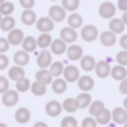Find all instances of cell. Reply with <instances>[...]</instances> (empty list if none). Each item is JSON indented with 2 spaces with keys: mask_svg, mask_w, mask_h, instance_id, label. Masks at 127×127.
Here are the masks:
<instances>
[{
  "mask_svg": "<svg viewBox=\"0 0 127 127\" xmlns=\"http://www.w3.org/2000/svg\"><path fill=\"white\" fill-rule=\"evenodd\" d=\"M21 6L23 7L25 10H29V8H33L34 4H36V0H19Z\"/></svg>",
  "mask_w": 127,
  "mask_h": 127,
  "instance_id": "ee69618b",
  "label": "cell"
},
{
  "mask_svg": "<svg viewBox=\"0 0 127 127\" xmlns=\"http://www.w3.org/2000/svg\"><path fill=\"white\" fill-rule=\"evenodd\" d=\"M30 89H32V93H33L34 96H44V94L47 93V85L40 82V81H36V82L30 86Z\"/></svg>",
  "mask_w": 127,
  "mask_h": 127,
  "instance_id": "4dcf8cb0",
  "label": "cell"
},
{
  "mask_svg": "<svg viewBox=\"0 0 127 127\" xmlns=\"http://www.w3.org/2000/svg\"><path fill=\"white\" fill-rule=\"evenodd\" d=\"M116 60L120 66H127V51H120V52L116 55Z\"/></svg>",
  "mask_w": 127,
  "mask_h": 127,
  "instance_id": "ab89813d",
  "label": "cell"
},
{
  "mask_svg": "<svg viewBox=\"0 0 127 127\" xmlns=\"http://www.w3.org/2000/svg\"><path fill=\"white\" fill-rule=\"evenodd\" d=\"M52 78H53L52 74L45 68H41L40 71H37V74H36V81H40V82L45 83V85L52 82Z\"/></svg>",
  "mask_w": 127,
  "mask_h": 127,
  "instance_id": "d4e9b609",
  "label": "cell"
},
{
  "mask_svg": "<svg viewBox=\"0 0 127 127\" xmlns=\"http://www.w3.org/2000/svg\"><path fill=\"white\" fill-rule=\"evenodd\" d=\"M63 75L67 82H77L79 78V71L75 66H67L63 70Z\"/></svg>",
  "mask_w": 127,
  "mask_h": 127,
  "instance_id": "30bf717a",
  "label": "cell"
},
{
  "mask_svg": "<svg viewBox=\"0 0 127 127\" xmlns=\"http://www.w3.org/2000/svg\"><path fill=\"white\" fill-rule=\"evenodd\" d=\"M8 88H10L8 79L4 77H0V93H4L6 90H8Z\"/></svg>",
  "mask_w": 127,
  "mask_h": 127,
  "instance_id": "b9f144b4",
  "label": "cell"
},
{
  "mask_svg": "<svg viewBox=\"0 0 127 127\" xmlns=\"http://www.w3.org/2000/svg\"><path fill=\"white\" fill-rule=\"evenodd\" d=\"M82 127H97V122L94 118L89 116V118H85L82 120Z\"/></svg>",
  "mask_w": 127,
  "mask_h": 127,
  "instance_id": "60d3db41",
  "label": "cell"
},
{
  "mask_svg": "<svg viewBox=\"0 0 127 127\" xmlns=\"http://www.w3.org/2000/svg\"><path fill=\"white\" fill-rule=\"evenodd\" d=\"M14 28H15V19L12 17L6 15L4 18H1V21H0V29L3 32H10Z\"/></svg>",
  "mask_w": 127,
  "mask_h": 127,
  "instance_id": "484cf974",
  "label": "cell"
},
{
  "mask_svg": "<svg viewBox=\"0 0 127 127\" xmlns=\"http://www.w3.org/2000/svg\"><path fill=\"white\" fill-rule=\"evenodd\" d=\"M51 63H52V55H51V52H48L47 49H42V52L37 58V66L40 68H47Z\"/></svg>",
  "mask_w": 127,
  "mask_h": 127,
  "instance_id": "4fadbf2b",
  "label": "cell"
},
{
  "mask_svg": "<svg viewBox=\"0 0 127 127\" xmlns=\"http://www.w3.org/2000/svg\"><path fill=\"white\" fill-rule=\"evenodd\" d=\"M77 82H78V88L82 92H90L92 89L94 88V81H93V78L89 77V75L79 77Z\"/></svg>",
  "mask_w": 127,
  "mask_h": 127,
  "instance_id": "8fae6325",
  "label": "cell"
},
{
  "mask_svg": "<svg viewBox=\"0 0 127 127\" xmlns=\"http://www.w3.org/2000/svg\"><path fill=\"white\" fill-rule=\"evenodd\" d=\"M33 127H48V126H47V124L44 123V122H37V123L34 124Z\"/></svg>",
  "mask_w": 127,
  "mask_h": 127,
  "instance_id": "681fc988",
  "label": "cell"
},
{
  "mask_svg": "<svg viewBox=\"0 0 127 127\" xmlns=\"http://www.w3.org/2000/svg\"><path fill=\"white\" fill-rule=\"evenodd\" d=\"M94 66H96V60H94L93 56H82L81 58V67H82L85 71H92L94 70Z\"/></svg>",
  "mask_w": 127,
  "mask_h": 127,
  "instance_id": "cb8c5ba5",
  "label": "cell"
},
{
  "mask_svg": "<svg viewBox=\"0 0 127 127\" xmlns=\"http://www.w3.org/2000/svg\"><path fill=\"white\" fill-rule=\"evenodd\" d=\"M51 42H52V37H51V34L42 33L41 36L37 38V47H40L41 49H45V48H48L51 45Z\"/></svg>",
  "mask_w": 127,
  "mask_h": 127,
  "instance_id": "d6a6232c",
  "label": "cell"
},
{
  "mask_svg": "<svg viewBox=\"0 0 127 127\" xmlns=\"http://www.w3.org/2000/svg\"><path fill=\"white\" fill-rule=\"evenodd\" d=\"M18 100H19V93L15 90H6L3 93V98H1V101H3V104L6 105V107H12V105H15L18 102Z\"/></svg>",
  "mask_w": 127,
  "mask_h": 127,
  "instance_id": "8992f818",
  "label": "cell"
},
{
  "mask_svg": "<svg viewBox=\"0 0 127 127\" xmlns=\"http://www.w3.org/2000/svg\"><path fill=\"white\" fill-rule=\"evenodd\" d=\"M104 108H105L104 102L100 101V100H96V101H93V102H90V104H89V112H90L92 116H94V118H96L100 112H102V109H104Z\"/></svg>",
  "mask_w": 127,
  "mask_h": 127,
  "instance_id": "83f0119b",
  "label": "cell"
},
{
  "mask_svg": "<svg viewBox=\"0 0 127 127\" xmlns=\"http://www.w3.org/2000/svg\"><path fill=\"white\" fill-rule=\"evenodd\" d=\"M60 38L63 40L64 42H75L78 38V34H77V30L72 28H63L60 30Z\"/></svg>",
  "mask_w": 127,
  "mask_h": 127,
  "instance_id": "ba28073f",
  "label": "cell"
},
{
  "mask_svg": "<svg viewBox=\"0 0 127 127\" xmlns=\"http://www.w3.org/2000/svg\"><path fill=\"white\" fill-rule=\"evenodd\" d=\"M124 28L126 25L123 23V21L119 19V18H112L109 22V30L115 34H119V33H123L124 32Z\"/></svg>",
  "mask_w": 127,
  "mask_h": 127,
  "instance_id": "ffe728a7",
  "label": "cell"
},
{
  "mask_svg": "<svg viewBox=\"0 0 127 127\" xmlns=\"http://www.w3.org/2000/svg\"><path fill=\"white\" fill-rule=\"evenodd\" d=\"M120 47L123 48L124 51H127V34H124V36H122V38H120Z\"/></svg>",
  "mask_w": 127,
  "mask_h": 127,
  "instance_id": "c3c4849f",
  "label": "cell"
},
{
  "mask_svg": "<svg viewBox=\"0 0 127 127\" xmlns=\"http://www.w3.org/2000/svg\"><path fill=\"white\" fill-rule=\"evenodd\" d=\"M98 36V30H97L96 26L93 25H86L85 28H82V32H81V37L85 40L86 42H93L94 40Z\"/></svg>",
  "mask_w": 127,
  "mask_h": 127,
  "instance_id": "7a4b0ae2",
  "label": "cell"
},
{
  "mask_svg": "<svg viewBox=\"0 0 127 127\" xmlns=\"http://www.w3.org/2000/svg\"><path fill=\"white\" fill-rule=\"evenodd\" d=\"M63 70H64L63 63H62V62H55V63L51 64V70H49V72L52 74V77H56V78H58L59 75L63 74Z\"/></svg>",
  "mask_w": 127,
  "mask_h": 127,
  "instance_id": "d590c367",
  "label": "cell"
},
{
  "mask_svg": "<svg viewBox=\"0 0 127 127\" xmlns=\"http://www.w3.org/2000/svg\"><path fill=\"white\" fill-rule=\"evenodd\" d=\"M29 89H30V81L28 79V78L23 77L22 79L17 81V90L18 92H28Z\"/></svg>",
  "mask_w": 127,
  "mask_h": 127,
  "instance_id": "74e56055",
  "label": "cell"
},
{
  "mask_svg": "<svg viewBox=\"0 0 127 127\" xmlns=\"http://www.w3.org/2000/svg\"><path fill=\"white\" fill-rule=\"evenodd\" d=\"M62 108H63L66 112L68 113H74L77 109H79V107H78V102L75 98H66L63 102V105H62Z\"/></svg>",
  "mask_w": 127,
  "mask_h": 127,
  "instance_id": "f546056e",
  "label": "cell"
},
{
  "mask_svg": "<svg viewBox=\"0 0 127 127\" xmlns=\"http://www.w3.org/2000/svg\"><path fill=\"white\" fill-rule=\"evenodd\" d=\"M62 109H63V108H62V104L59 101H55V100L49 101L47 105H45V112H47V115L52 116V118L60 115Z\"/></svg>",
  "mask_w": 127,
  "mask_h": 127,
  "instance_id": "7c38bea8",
  "label": "cell"
},
{
  "mask_svg": "<svg viewBox=\"0 0 127 127\" xmlns=\"http://www.w3.org/2000/svg\"><path fill=\"white\" fill-rule=\"evenodd\" d=\"M66 52H67V58L70 60H79L83 56V49L79 45H70L66 49Z\"/></svg>",
  "mask_w": 127,
  "mask_h": 127,
  "instance_id": "9a60e30c",
  "label": "cell"
},
{
  "mask_svg": "<svg viewBox=\"0 0 127 127\" xmlns=\"http://www.w3.org/2000/svg\"><path fill=\"white\" fill-rule=\"evenodd\" d=\"M10 48V42L7 38H0V53H4L7 52Z\"/></svg>",
  "mask_w": 127,
  "mask_h": 127,
  "instance_id": "7bdbcfd3",
  "label": "cell"
},
{
  "mask_svg": "<svg viewBox=\"0 0 127 127\" xmlns=\"http://www.w3.org/2000/svg\"><path fill=\"white\" fill-rule=\"evenodd\" d=\"M111 119H113V122L116 124H124L127 122V111L124 108L116 107L111 112Z\"/></svg>",
  "mask_w": 127,
  "mask_h": 127,
  "instance_id": "52a82bcc",
  "label": "cell"
},
{
  "mask_svg": "<svg viewBox=\"0 0 127 127\" xmlns=\"http://www.w3.org/2000/svg\"><path fill=\"white\" fill-rule=\"evenodd\" d=\"M8 77L11 78L12 81H19V79H22L23 77H25V71H23V68L21 66H14V67H11L10 68V71H8Z\"/></svg>",
  "mask_w": 127,
  "mask_h": 127,
  "instance_id": "4316f807",
  "label": "cell"
},
{
  "mask_svg": "<svg viewBox=\"0 0 127 127\" xmlns=\"http://www.w3.org/2000/svg\"><path fill=\"white\" fill-rule=\"evenodd\" d=\"M109 75L115 81H119V82H120L122 79H124V78L127 77V70H126V67H124V66L118 64V66H115L113 68H111Z\"/></svg>",
  "mask_w": 127,
  "mask_h": 127,
  "instance_id": "2e32d148",
  "label": "cell"
},
{
  "mask_svg": "<svg viewBox=\"0 0 127 127\" xmlns=\"http://www.w3.org/2000/svg\"><path fill=\"white\" fill-rule=\"evenodd\" d=\"M37 30H40L41 33H49L53 30V21L49 17H42L37 21Z\"/></svg>",
  "mask_w": 127,
  "mask_h": 127,
  "instance_id": "3957f363",
  "label": "cell"
},
{
  "mask_svg": "<svg viewBox=\"0 0 127 127\" xmlns=\"http://www.w3.org/2000/svg\"><path fill=\"white\" fill-rule=\"evenodd\" d=\"M100 41L104 47H113L116 42V34L112 33L111 30H107V32H102L100 34Z\"/></svg>",
  "mask_w": 127,
  "mask_h": 127,
  "instance_id": "5bb4252c",
  "label": "cell"
},
{
  "mask_svg": "<svg viewBox=\"0 0 127 127\" xmlns=\"http://www.w3.org/2000/svg\"><path fill=\"white\" fill-rule=\"evenodd\" d=\"M49 47H51V51H52L55 55H63V53L66 52V49H67L66 42H64L62 38L52 40V42H51Z\"/></svg>",
  "mask_w": 127,
  "mask_h": 127,
  "instance_id": "e0dca14e",
  "label": "cell"
},
{
  "mask_svg": "<svg viewBox=\"0 0 127 127\" xmlns=\"http://www.w3.org/2000/svg\"><path fill=\"white\" fill-rule=\"evenodd\" d=\"M115 12H116V7L113 6L111 1H104V3L98 7V14H100V17L104 18V19H111V18H113Z\"/></svg>",
  "mask_w": 127,
  "mask_h": 127,
  "instance_id": "6da1fadb",
  "label": "cell"
},
{
  "mask_svg": "<svg viewBox=\"0 0 127 127\" xmlns=\"http://www.w3.org/2000/svg\"><path fill=\"white\" fill-rule=\"evenodd\" d=\"M119 92L122 94H127V77L124 79L120 81V85H119Z\"/></svg>",
  "mask_w": 127,
  "mask_h": 127,
  "instance_id": "f6af8a7d",
  "label": "cell"
},
{
  "mask_svg": "<svg viewBox=\"0 0 127 127\" xmlns=\"http://www.w3.org/2000/svg\"><path fill=\"white\" fill-rule=\"evenodd\" d=\"M122 21H123V23H124V25H127V11H124L123 17H122Z\"/></svg>",
  "mask_w": 127,
  "mask_h": 127,
  "instance_id": "f907efd6",
  "label": "cell"
},
{
  "mask_svg": "<svg viewBox=\"0 0 127 127\" xmlns=\"http://www.w3.org/2000/svg\"><path fill=\"white\" fill-rule=\"evenodd\" d=\"M118 8L122 11H127V0H119L118 1Z\"/></svg>",
  "mask_w": 127,
  "mask_h": 127,
  "instance_id": "7dc6e473",
  "label": "cell"
},
{
  "mask_svg": "<svg viewBox=\"0 0 127 127\" xmlns=\"http://www.w3.org/2000/svg\"><path fill=\"white\" fill-rule=\"evenodd\" d=\"M94 71H96L97 77L98 78H107L111 72V67H109V62L107 60H101L97 62L94 66Z\"/></svg>",
  "mask_w": 127,
  "mask_h": 127,
  "instance_id": "277c9868",
  "label": "cell"
},
{
  "mask_svg": "<svg viewBox=\"0 0 127 127\" xmlns=\"http://www.w3.org/2000/svg\"><path fill=\"white\" fill-rule=\"evenodd\" d=\"M23 32L21 30V29H11L10 30V33H8V37H7V40H8V42H10V45H21L22 44V41H23Z\"/></svg>",
  "mask_w": 127,
  "mask_h": 127,
  "instance_id": "5b68a950",
  "label": "cell"
},
{
  "mask_svg": "<svg viewBox=\"0 0 127 127\" xmlns=\"http://www.w3.org/2000/svg\"><path fill=\"white\" fill-rule=\"evenodd\" d=\"M29 60H30V58H29L26 51H18V52L14 53V62L18 66H21V67L26 66V64L29 63Z\"/></svg>",
  "mask_w": 127,
  "mask_h": 127,
  "instance_id": "603a6c76",
  "label": "cell"
},
{
  "mask_svg": "<svg viewBox=\"0 0 127 127\" xmlns=\"http://www.w3.org/2000/svg\"><path fill=\"white\" fill-rule=\"evenodd\" d=\"M14 4L11 1H3V3H0V14L1 15H11L14 12Z\"/></svg>",
  "mask_w": 127,
  "mask_h": 127,
  "instance_id": "e575fe53",
  "label": "cell"
},
{
  "mask_svg": "<svg viewBox=\"0 0 127 127\" xmlns=\"http://www.w3.org/2000/svg\"><path fill=\"white\" fill-rule=\"evenodd\" d=\"M124 127H127V122H126V123H124Z\"/></svg>",
  "mask_w": 127,
  "mask_h": 127,
  "instance_id": "11a10c76",
  "label": "cell"
},
{
  "mask_svg": "<svg viewBox=\"0 0 127 127\" xmlns=\"http://www.w3.org/2000/svg\"><path fill=\"white\" fill-rule=\"evenodd\" d=\"M96 122L98 124H108L111 122V111L104 108L102 112H100L98 115L96 116Z\"/></svg>",
  "mask_w": 127,
  "mask_h": 127,
  "instance_id": "836d02e7",
  "label": "cell"
},
{
  "mask_svg": "<svg viewBox=\"0 0 127 127\" xmlns=\"http://www.w3.org/2000/svg\"><path fill=\"white\" fill-rule=\"evenodd\" d=\"M21 19H22L23 25H26V26H32L33 23H36V19H37L36 12H34L32 8L25 10V11L22 12V15H21Z\"/></svg>",
  "mask_w": 127,
  "mask_h": 127,
  "instance_id": "ac0fdd59",
  "label": "cell"
},
{
  "mask_svg": "<svg viewBox=\"0 0 127 127\" xmlns=\"http://www.w3.org/2000/svg\"><path fill=\"white\" fill-rule=\"evenodd\" d=\"M67 22H68V26L70 28H72V29H78V28H81L82 26V23H83V19H82V17H81L79 14H71L68 17V19H67Z\"/></svg>",
  "mask_w": 127,
  "mask_h": 127,
  "instance_id": "1f68e13d",
  "label": "cell"
},
{
  "mask_svg": "<svg viewBox=\"0 0 127 127\" xmlns=\"http://www.w3.org/2000/svg\"><path fill=\"white\" fill-rule=\"evenodd\" d=\"M1 18H3V17H1V14H0V21H1Z\"/></svg>",
  "mask_w": 127,
  "mask_h": 127,
  "instance_id": "9f6ffc18",
  "label": "cell"
},
{
  "mask_svg": "<svg viewBox=\"0 0 127 127\" xmlns=\"http://www.w3.org/2000/svg\"><path fill=\"white\" fill-rule=\"evenodd\" d=\"M0 127H8L6 123H0Z\"/></svg>",
  "mask_w": 127,
  "mask_h": 127,
  "instance_id": "f5cc1de1",
  "label": "cell"
},
{
  "mask_svg": "<svg viewBox=\"0 0 127 127\" xmlns=\"http://www.w3.org/2000/svg\"><path fill=\"white\" fill-rule=\"evenodd\" d=\"M52 1H56V0H52Z\"/></svg>",
  "mask_w": 127,
  "mask_h": 127,
  "instance_id": "6f0895ef",
  "label": "cell"
},
{
  "mask_svg": "<svg viewBox=\"0 0 127 127\" xmlns=\"http://www.w3.org/2000/svg\"><path fill=\"white\" fill-rule=\"evenodd\" d=\"M123 108H124V109L127 111V97H126V98H124V101H123Z\"/></svg>",
  "mask_w": 127,
  "mask_h": 127,
  "instance_id": "816d5d0a",
  "label": "cell"
},
{
  "mask_svg": "<svg viewBox=\"0 0 127 127\" xmlns=\"http://www.w3.org/2000/svg\"><path fill=\"white\" fill-rule=\"evenodd\" d=\"M15 120L21 124H25L30 120V111L28 108H19L15 112Z\"/></svg>",
  "mask_w": 127,
  "mask_h": 127,
  "instance_id": "d6986e66",
  "label": "cell"
},
{
  "mask_svg": "<svg viewBox=\"0 0 127 127\" xmlns=\"http://www.w3.org/2000/svg\"><path fill=\"white\" fill-rule=\"evenodd\" d=\"M3 1H6V0H0V3H3Z\"/></svg>",
  "mask_w": 127,
  "mask_h": 127,
  "instance_id": "db71d44e",
  "label": "cell"
},
{
  "mask_svg": "<svg viewBox=\"0 0 127 127\" xmlns=\"http://www.w3.org/2000/svg\"><path fill=\"white\" fill-rule=\"evenodd\" d=\"M75 100H77L78 107H79L81 109H83V108H88V107H89V104L92 102V97H90V94H89L88 92L78 94V97H77Z\"/></svg>",
  "mask_w": 127,
  "mask_h": 127,
  "instance_id": "f1b7e54d",
  "label": "cell"
},
{
  "mask_svg": "<svg viewBox=\"0 0 127 127\" xmlns=\"http://www.w3.org/2000/svg\"><path fill=\"white\" fill-rule=\"evenodd\" d=\"M7 66H8V58L0 53V70H4Z\"/></svg>",
  "mask_w": 127,
  "mask_h": 127,
  "instance_id": "bcb514c9",
  "label": "cell"
},
{
  "mask_svg": "<svg viewBox=\"0 0 127 127\" xmlns=\"http://www.w3.org/2000/svg\"><path fill=\"white\" fill-rule=\"evenodd\" d=\"M62 127H78V122L72 116H66L62 120Z\"/></svg>",
  "mask_w": 127,
  "mask_h": 127,
  "instance_id": "f35d334b",
  "label": "cell"
},
{
  "mask_svg": "<svg viewBox=\"0 0 127 127\" xmlns=\"http://www.w3.org/2000/svg\"><path fill=\"white\" fill-rule=\"evenodd\" d=\"M22 48L23 51L26 52H34L37 48V40L32 36H28V37H23V41H22Z\"/></svg>",
  "mask_w": 127,
  "mask_h": 127,
  "instance_id": "7402d4cb",
  "label": "cell"
},
{
  "mask_svg": "<svg viewBox=\"0 0 127 127\" xmlns=\"http://www.w3.org/2000/svg\"><path fill=\"white\" fill-rule=\"evenodd\" d=\"M62 6L66 11H75L79 7V0H62Z\"/></svg>",
  "mask_w": 127,
  "mask_h": 127,
  "instance_id": "8d00e7d4",
  "label": "cell"
},
{
  "mask_svg": "<svg viewBox=\"0 0 127 127\" xmlns=\"http://www.w3.org/2000/svg\"><path fill=\"white\" fill-rule=\"evenodd\" d=\"M49 18L53 22H62L66 18V10L60 6H52L49 8Z\"/></svg>",
  "mask_w": 127,
  "mask_h": 127,
  "instance_id": "9c48e42d",
  "label": "cell"
},
{
  "mask_svg": "<svg viewBox=\"0 0 127 127\" xmlns=\"http://www.w3.org/2000/svg\"><path fill=\"white\" fill-rule=\"evenodd\" d=\"M52 90L55 92L56 94H62V93H64L66 92V89H67V81L66 79H62V78H56L55 81H52Z\"/></svg>",
  "mask_w": 127,
  "mask_h": 127,
  "instance_id": "44dd1931",
  "label": "cell"
}]
</instances>
